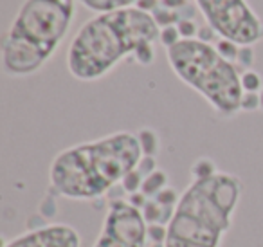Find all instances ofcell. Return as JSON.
Listing matches in <instances>:
<instances>
[{
  "label": "cell",
  "mask_w": 263,
  "mask_h": 247,
  "mask_svg": "<svg viewBox=\"0 0 263 247\" xmlns=\"http://www.w3.org/2000/svg\"><path fill=\"white\" fill-rule=\"evenodd\" d=\"M161 27L150 13L136 6L99 13L76 31L67 51V69L78 81H98L110 74L123 60L143 67L154 63V44Z\"/></svg>",
  "instance_id": "6da1fadb"
},
{
  "label": "cell",
  "mask_w": 263,
  "mask_h": 247,
  "mask_svg": "<svg viewBox=\"0 0 263 247\" xmlns=\"http://www.w3.org/2000/svg\"><path fill=\"white\" fill-rule=\"evenodd\" d=\"M144 153L137 134L114 132L62 150L49 166V191L69 200H96L121 186Z\"/></svg>",
  "instance_id": "7a4b0ae2"
},
{
  "label": "cell",
  "mask_w": 263,
  "mask_h": 247,
  "mask_svg": "<svg viewBox=\"0 0 263 247\" xmlns=\"http://www.w3.org/2000/svg\"><path fill=\"white\" fill-rule=\"evenodd\" d=\"M241 195L243 182L234 173L191 179L166 225L164 247H222Z\"/></svg>",
  "instance_id": "3957f363"
},
{
  "label": "cell",
  "mask_w": 263,
  "mask_h": 247,
  "mask_svg": "<svg viewBox=\"0 0 263 247\" xmlns=\"http://www.w3.org/2000/svg\"><path fill=\"white\" fill-rule=\"evenodd\" d=\"M78 0H24L2 38V70L11 78L33 76L63 44L76 16Z\"/></svg>",
  "instance_id": "277c9868"
},
{
  "label": "cell",
  "mask_w": 263,
  "mask_h": 247,
  "mask_svg": "<svg viewBox=\"0 0 263 247\" xmlns=\"http://www.w3.org/2000/svg\"><path fill=\"white\" fill-rule=\"evenodd\" d=\"M166 58L175 76L202 96L222 119H231L241 112V73L213 44L198 38L180 40L166 49Z\"/></svg>",
  "instance_id": "5b68a950"
},
{
  "label": "cell",
  "mask_w": 263,
  "mask_h": 247,
  "mask_svg": "<svg viewBox=\"0 0 263 247\" xmlns=\"http://www.w3.org/2000/svg\"><path fill=\"white\" fill-rule=\"evenodd\" d=\"M195 4L218 38L240 47H252L263 40V20L247 0H195Z\"/></svg>",
  "instance_id": "8992f818"
},
{
  "label": "cell",
  "mask_w": 263,
  "mask_h": 247,
  "mask_svg": "<svg viewBox=\"0 0 263 247\" xmlns=\"http://www.w3.org/2000/svg\"><path fill=\"white\" fill-rule=\"evenodd\" d=\"M92 247H148V222L130 200L110 202Z\"/></svg>",
  "instance_id": "52a82bcc"
},
{
  "label": "cell",
  "mask_w": 263,
  "mask_h": 247,
  "mask_svg": "<svg viewBox=\"0 0 263 247\" xmlns=\"http://www.w3.org/2000/svg\"><path fill=\"white\" fill-rule=\"evenodd\" d=\"M2 247H81V236L70 224L51 222L4 240Z\"/></svg>",
  "instance_id": "ba28073f"
},
{
  "label": "cell",
  "mask_w": 263,
  "mask_h": 247,
  "mask_svg": "<svg viewBox=\"0 0 263 247\" xmlns=\"http://www.w3.org/2000/svg\"><path fill=\"white\" fill-rule=\"evenodd\" d=\"M83 8L94 11L96 15L99 13H110L117 11V9L132 8V6L137 4V0H78Z\"/></svg>",
  "instance_id": "9c48e42d"
},
{
  "label": "cell",
  "mask_w": 263,
  "mask_h": 247,
  "mask_svg": "<svg viewBox=\"0 0 263 247\" xmlns=\"http://www.w3.org/2000/svg\"><path fill=\"white\" fill-rule=\"evenodd\" d=\"M168 175L162 170H155L154 173H150L143 182V188H141V195L144 197H157L162 189L168 188Z\"/></svg>",
  "instance_id": "30bf717a"
},
{
  "label": "cell",
  "mask_w": 263,
  "mask_h": 247,
  "mask_svg": "<svg viewBox=\"0 0 263 247\" xmlns=\"http://www.w3.org/2000/svg\"><path fill=\"white\" fill-rule=\"evenodd\" d=\"M137 137H139L141 148H143L144 155L155 157V153L159 152V135L152 128H141L137 132Z\"/></svg>",
  "instance_id": "8fae6325"
},
{
  "label": "cell",
  "mask_w": 263,
  "mask_h": 247,
  "mask_svg": "<svg viewBox=\"0 0 263 247\" xmlns=\"http://www.w3.org/2000/svg\"><path fill=\"white\" fill-rule=\"evenodd\" d=\"M241 89H243V92H254V94H258L263 89L261 76L258 73H254L252 69L243 70L241 73Z\"/></svg>",
  "instance_id": "7c38bea8"
},
{
  "label": "cell",
  "mask_w": 263,
  "mask_h": 247,
  "mask_svg": "<svg viewBox=\"0 0 263 247\" xmlns=\"http://www.w3.org/2000/svg\"><path fill=\"white\" fill-rule=\"evenodd\" d=\"M215 171H218L216 164L213 163L211 159H208V157H202V159L195 161V164L191 166V179H195V177H208V175L215 173Z\"/></svg>",
  "instance_id": "4fadbf2b"
},
{
  "label": "cell",
  "mask_w": 263,
  "mask_h": 247,
  "mask_svg": "<svg viewBox=\"0 0 263 247\" xmlns=\"http://www.w3.org/2000/svg\"><path fill=\"white\" fill-rule=\"evenodd\" d=\"M216 51L223 56L226 60L233 62L236 65V58H238V52H240V45L233 44L229 40H223V38H216V44H215Z\"/></svg>",
  "instance_id": "5bb4252c"
},
{
  "label": "cell",
  "mask_w": 263,
  "mask_h": 247,
  "mask_svg": "<svg viewBox=\"0 0 263 247\" xmlns=\"http://www.w3.org/2000/svg\"><path fill=\"white\" fill-rule=\"evenodd\" d=\"M180 40H182V38H180V33H179V29H177V26H168V27H162L161 29L159 42H161L166 49L173 47V45L179 44Z\"/></svg>",
  "instance_id": "9a60e30c"
},
{
  "label": "cell",
  "mask_w": 263,
  "mask_h": 247,
  "mask_svg": "<svg viewBox=\"0 0 263 247\" xmlns=\"http://www.w3.org/2000/svg\"><path fill=\"white\" fill-rule=\"evenodd\" d=\"M254 65V49L252 47H240V52H238L236 58V67L243 70H249Z\"/></svg>",
  "instance_id": "2e32d148"
},
{
  "label": "cell",
  "mask_w": 263,
  "mask_h": 247,
  "mask_svg": "<svg viewBox=\"0 0 263 247\" xmlns=\"http://www.w3.org/2000/svg\"><path fill=\"white\" fill-rule=\"evenodd\" d=\"M177 29H179L182 40H193V38L198 37V29L200 27L195 24V20H182V22L177 24Z\"/></svg>",
  "instance_id": "e0dca14e"
},
{
  "label": "cell",
  "mask_w": 263,
  "mask_h": 247,
  "mask_svg": "<svg viewBox=\"0 0 263 247\" xmlns=\"http://www.w3.org/2000/svg\"><path fill=\"white\" fill-rule=\"evenodd\" d=\"M241 110L245 112H254L259 110V92H243V98H241Z\"/></svg>",
  "instance_id": "ac0fdd59"
},
{
  "label": "cell",
  "mask_w": 263,
  "mask_h": 247,
  "mask_svg": "<svg viewBox=\"0 0 263 247\" xmlns=\"http://www.w3.org/2000/svg\"><path fill=\"white\" fill-rule=\"evenodd\" d=\"M159 2H161V0H137L136 8L141 9V11H144V13H150V15H152V13L159 8Z\"/></svg>",
  "instance_id": "d6986e66"
},
{
  "label": "cell",
  "mask_w": 263,
  "mask_h": 247,
  "mask_svg": "<svg viewBox=\"0 0 263 247\" xmlns=\"http://www.w3.org/2000/svg\"><path fill=\"white\" fill-rule=\"evenodd\" d=\"M259 110H263V89L259 91Z\"/></svg>",
  "instance_id": "ffe728a7"
},
{
  "label": "cell",
  "mask_w": 263,
  "mask_h": 247,
  "mask_svg": "<svg viewBox=\"0 0 263 247\" xmlns=\"http://www.w3.org/2000/svg\"><path fill=\"white\" fill-rule=\"evenodd\" d=\"M152 247H164V243H152Z\"/></svg>",
  "instance_id": "44dd1931"
}]
</instances>
